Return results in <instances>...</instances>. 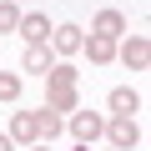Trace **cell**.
<instances>
[{"label": "cell", "mask_w": 151, "mask_h": 151, "mask_svg": "<svg viewBox=\"0 0 151 151\" xmlns=\"http://www.w3.org/2000/svg\"><path fill=\"white\" fill-rule=\"evenodd\" d=\"M111 111H116V116H136V111H141V96H136L131 86H116V91H111Z\"/></svg>", "instance_id": "cell-11"}, {"label": "cell", "mask_w": 151, "mask_h": 151, "mask_svg": "<svg viewBox=\"0 0 151 151\" xmlns=\"http://www.w3.org/2000/svg\"><path fill=\"white\" fill-rule=\"evenodd\" d=\"M35 126H40V141H45V146H50V141H55V136H60V126H65V121H60V116H55V111H45V106H40V111H35Z\"/></svg>", "instance_id": "cell-12"}, {"label": "cell", "mask_w": 151, "mask_h": 151, "mask_svg": "<svg viewBox=\"0 0 151 151\" xmlns=\"http://www.w3.org/2000/svg\"><path fill=\"white\" fill-rule=\"evenodd\" d=\"M45 111H55V116L81 111V70H76V65L55 60L45 70Z\"/></svg>", "instance_id": "cell-1"}, {"label": "cell", "mask_w": 151, "mask_h": 151, "mask_svg": "<svg viewBox=\"0 0 151 151\" xmlns=\"http://www.w3.org/2000/svg\"><path fill=\"white\" fill-rule=\"evenodd\" d=\"M0 30H20V5L15 0H0Z\"/></svg>", "instance_id": "cell-14"}, {"label": "cell", "mask_w": 151, "mask_h": 151, "mask_svg": "<svg viewBox=\"0 0 151 151\" xmlns=\"http://www.w3.org/2000/svg\"><path fill=\"white\" fill-rule=\"evenodd\" d=\"M50 15H20V35H25V45H50Z\"/></svg>", "instance_id": "cell-7"}, {"label": "cell", "mask_w": 151, "mask_h": 151, "mask_svg": "<svg viewBox=\"0 0 151 151\" xmlns=\"http://www.w3.org/2000/svg\"><path fill=\"white\" fill-rule=\"evenodd\" d=\"M81 50L91 55V65H111V60H116V40H111V35H96V30L81 40Z\"/></svg>", "instance_id": "cell-8"}, {"label": "cell", "mask_w": 151, "mask_h": 151, "mask_svg": "<svg viewBox=\"0 0 151 151\" xmlns=\"http://www.w3.org/2000/svg\"><path fill=\"white\" fill-rule=\"evenodd\" d=\"M81 40H86V35H81V25H55V30H50V50H55L60 60L81 50Z\"/></svg>", "instance_id": "cell-6"}, {"label": "cell", "mask_w": 151, "mask_h": 151, "mask_svg": "<svg viewBox=\"0 0 151 151\" xmlns=\"http://www.w3.org/2000/svg\"><path fill=\"white\" fill-rule=\"evenodd\" d=\"M15 146H35L40 141V126H35V111H15L10 116V131H5Z\"/></svg>", "instance_id": "cell-5"}, {"label": "cell", "mask_w": 151, "mask_h": 151, "mask_svg": "<svg viewBox=\"0 0 151 151\" xmlns=\"http://www.w3.org/2000/svg\"><path fill=\"white\" fill-rule=\"evenodd\" d=\"M55 60H50V45H25V55H20V70H30V76H45Z\"/></svg>", "instance_id": "cell-9"}, {"label": "cell", "mask_w": 151, "mask_h": 151, "mask_svg": "<svg viewBox=\"0 0 151 151\" xmlns=\"http://www.w3.org/2000/svg\"><path fill=\"white\" fill-rule=\"evenodd\" d=\"M0 101H5V106L20 101V76H15V70H0Z\"/></svg>", "instance_id": "cell-13"}, {"label": "cell", "mask_w": 151, "mask_h": 151, "mask_svg": "<svg viewBox=\"0 0 151 151\" xmlns=\"http://www.w3.org/2000/svg\"><path fill=\"white\" fill-rule=\"evenodd\" d=\"M30 151H50V146H45V141H40V146H30Z\"/></svg>", "instance_id": "cell-16"}, {"label": "cell", "mask_w": 151, "mask_h": 151, "mask_svg": "<svg viewBox=\"0 0 151 151\" xmlns=\"http://www.w3.org/2000/svg\"><path fill=\"white\" fill-rule=\"evenodd\" d=\"M0 151H15V141H10V136H5V131H0Z\"/></svg>", "instance_id": "cell-15"}, {"label": "cell", "mask_w": 151, "mask_h": 151, "mask_svg": "<svg viewBox=\"0 0 151 151\" xmlns=\"http://www.w3.org/2000/svg\"><path fill=\"white\" fill-rule=\"evenodd\" d=\"M91 30H96V35H111V40H116V35L126 30V15H121V10H101V15L91 20Z\"/></svg>", "instance_id": "cell-10"}, {"label": "cell", "mask_w": 151, "mask_h": 151, "mask_svg": "<svg viewBox=\"0 0 151 151\" xmlns=\"http://www.w3.org/2000/svg\"><path fill=\"white\" fill-rule=\"evenodd\" d=\"M70 136H76V146H91L96 136H106V116H96V111H70Z\"/></svg>", "instance_id": "cell-2"}, {"label": "cell", "mask_w": 151, "mask_h": 151, "mask_svg": "<svg viewBox=\"0 0 151 151\" xmlns=\"http://www.w3.org/2000/svg\"><path fill=\"white\" fill-rule=\"evenodd\" d=\"M116 55H121V60H126L131 70H146V65H151V40H146L141 30H131V35H126V40L116 45Z\"/></svg>", "instance_id": "cell-3"}, {"label": "cell", "mask_w": 151, "mask_h": 151, "mask_svg": "<svg viewBox=\"0 0 151 151\" xmlns=\"http://www.w3.org/2000/svg\"><path fill=\"white\" fill-rule=\"evenodd\" d=\"M106 136H111L116 151H131L141 141V126H136V116H116V121H106Z\"/></svg>", "instance_id": "cell-4"}]
</instances>
